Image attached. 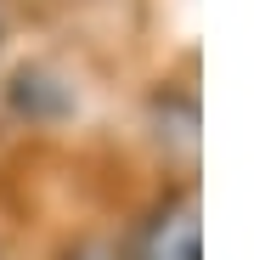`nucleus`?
Instances as JSON below:
<instances>
[{
    "mask_svg": "<svg viewBox=\"0 0 254 260\" xmlns=\"http://www.w3.org/2000/svg\"><path fill=\"white\" fill-rule=\"evenodd\" d=\"M141 260H203V232H198V204L181 198L175 209H164L153 232L141 238Z\"/></svg>",
    "mask_w": 254,
    "mask_h": 260,
    "instance_id": "obj_1",
    "label": "nucleus"
},
{
    "mask_svg": "<svg viewBox=\"0 0 254 260\" xmlns=\"http://www.w3.org/2000/svg\"><path fill=\"white\" fill-rule=\"evenodd\" d=\"M17 85H34V96H46L57 79H51L46 68H23ZM68 108H74V91H57V113H68ZM23 113H28V119H51V108H40V102H23Z\"/></svg>",
    "mask_w": 254,
    "mask_h": 260,
    "instance_id": "obj_2",
    "label": "nucleus"
},
{
    "mask_svg": "<svg viewBox=\"0 0 254 260\" xmlns=\"http://www.w3.org/2000/svg\"><path fill=\"white\" fill-rule=\"evenodd\" d=\"M0 40H6V23H0Z\"/></svg>",
    "mask_w": 254,
    "mask_h": 260,
    "instance_id": "obj_3",
    "label": "nucleus"
}]
</instances>
